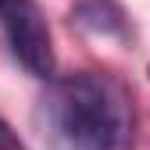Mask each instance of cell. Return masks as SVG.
Instances as JSON below:
<instances>
[{
    "label": "cell",
    "instance_id": "6da1fadb",
    "mask_svg": "<svg viewBox=\"0 0 150 150\" xmlns=\"http://www.w3.org/2000/svg\"><path fill=\"white\" fill-rule=\"evenodd\" d=\"M40 111L61 150L136 146V100L115 71H71L50 79Z\"/></svg>",
    "mask_w": 150,
    "mask_h": 150
},
{
    "label": "cell",
    "instance_id": "7a4b0ae2",
    "mask_svg": "<svg viewBox=\"0 0 150 150\" xmlns=\"http://www.w3.org/2000/svg\"><path fill=\"white\" fill-rule=\"evenodd\" d=\"M0 29H4V40L14 61L29 75L54 79V40L36 0H4L0 4Z\"/></svg>",
    "mask_w": 150,
    "mask_h": 150
},
{
    "label": "cell",
    "instance_id": "3957f363",
    "mask_svg": "<svg viewBox=\"0 0 150 150\" xmlns=\"http://www.w3.org/2000/svg\"><path fill=\"white\" fill-rule=\"evenodd\" d=\"M71 25L82 32H93V36H104V40H118V43H129L136 36L132 18L118 0H75Z\"/></svg>",
    "mask_w": 150,
    "mask_h": 150
},
{
    "label": "cell",
    "instance_id": "277c9868",
    "mask_svg": "<svg viewBox=\"0 0 150 150\" xmlns=\"http://www.w3.org/2000/svg\"><path fill=\"white\" fill-rule=\"evenodd\" d=\"M0 150H25V143L18 139V132H14L4 118H0Z\"/></svg>",
    "mask_w": 150,
    "mask_h": 150
},
{
    "label": "cell",
    "instance_id": "5b68a950",
    "mask_svg": "<svg viewBox=\"0 0 150 150\" xmlns=\"http://www.w3.org/2000/svg\"><path fill=\"white\" fill-rule=\"evenodd\" d=\"M0 4H4V0H0Z\"/></svg>",
    "mask_w": 150,
    "mask_h": 150
}]
</instances>
